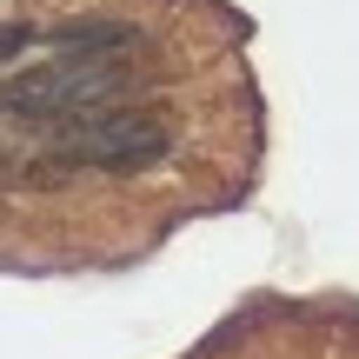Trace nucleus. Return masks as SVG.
<instances>
[{
	"label": "nucleus",
	"mask_w": 359,
	"mask_h": 359,
	"mask_svg": "<svg viewBox=\"0 0 359 359\" xmlns=\"http://www.w3.org/2000/svg\"><path fill=\"white\" fill-rule=\"evenodd\" d=\"M53 47L60 53H114V47H133V27L120 20H74L53 34Z\"/></svg>",
	"instance_id": "nucleus-3"
},
{
	"label": "nucleus",
	"mask_w": 359,
	"mask_h": 359,
	"mask_svg": "<svg viewBox=\"0 0 359 359\" xmlns=\"http://www.w3.org/2000/svg\"><path fill=\"white\" fill-rule=\"evenodd\" d=\"M27 40H34V27H0V60H13Z\"/></svg>",
	"instance_id": "nucleus-4"
},
{
	"label": "nucleus",
	"mask_w": 359,
	"mask_h": 359,
	"mask_svg": "<svg viewBox=\"0 0 359 359\" xmlns=\"http://www.w3.org/2000/svg\"><path fill=\"white\" fill-rule=\"evenodd\" d=\"M127 80H133L127 47H114V53H53L40 67H20L0 87V114L20 120V127H67V120L93 114V107H114L127 93Z\"/></svg>",
	"instance_id": "nucleus-1"
},
{
	"label": "nucleus",
	"mask_w": 359,
	"mask_h": 359,
	"mask_svg": "<svg viewBox=\"0 0 359 359\" xmlns=\"http://www.w3.org/2000/svg\"><path fill=\"white\" fill-rule=\"evenodd\" d=\"M167 147H173V127L147 107H93V114L60 127V160L67 167H100V173L154 167Z\"/></svg>",
	"instance_id": "nucleus-2"
}]
</instances>
